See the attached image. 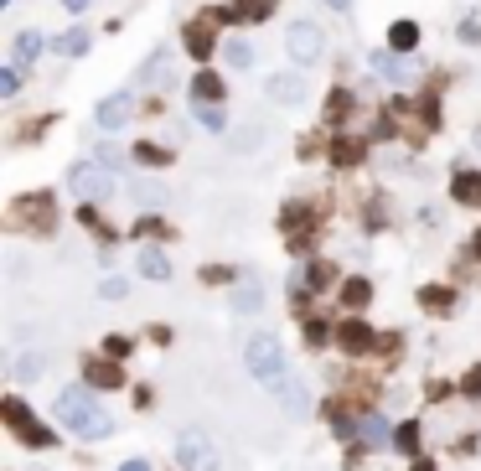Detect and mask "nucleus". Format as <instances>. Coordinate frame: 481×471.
<instances>
[{
    "label": "nucleus",
    "instance_id": "nucleus-1",
    "mask_svg": "<svg viewBox=\"0 0 481 471\" xmlns=\"http://www.w3.org/2000/svg\"><path fill=\"white\" fill-rule=\"evenodd\" d=\"M57 420H63L67 435H78V440H104L114 430V420L104 415L94 389H63L57 394Z\"/></svg>",
    "mask_w": 481,
    "mask_h": 471
},
{
    "label": "nucleus",
    "instance_id": "nucleus-2",
    "mask_svg": "<svg viewBox=\"0 0 481 471\" xmlns=\"http://www.w3.org/2000/svg\"><path fill=\"white\" fill-rule=\"evenodd\" d=\"M243 363H249V378L264 384V389H274V394L290 384L285 347H280V337H270V332H254V337L243 342Z\"/></svg>",
    "mask_w": 481,
    "mask_h": 471
},
{
    "label": "nucleus",
    "instance_id": "nucleus-3",
    "mask_svg": "<svg viewBox=\"0 0 481 471\" xmlns=\"http://www.w3.org/2000/svg\"><path fill=\"white\" fill-rule=\"evenodd\" d=\"M285 52L295 67H316L321 52H326V36H321L316 21H290L285 26Z\"/></svg>",
    "mask_w": 481,
    "mask_h": 471
},
{
    "label": "nucleus",
    "instance_id": "nucleus-4",
    "mask_svg": "<svg viewBox=\"0 0 481 471\" xmlns=\"http://www.w3.org/2000/svg\"><path fill=\"white\" fill-rule=\"evenodd\" d=\"M177 466L181 471H218V445L202 430H181L177 435Z\"/></svg>",
    "mask_w": 481,
    "mask_h": 471
},
{
    "label": "nucleus",
    "instance_id": "nucleus-5",
    "mask_svg": "<svg viewBox=\"0 0 481 471\" xmlns=\"http://www.w3.org/2000/svg\"><path fill=\"white\" fill-rule=\"evenodd\" d=\"M67 187H73L83 202H104V197L114 192V177H109L98 161H78L73 171H67Z\"/></svg>",
    "mask_w": 481,
    "mask_h": 471
},
{
    "label": "nucleus",
    "instance_id": "nucleus-6",
    "mask_svg": "<svg viewBox=\"0 0 481 471\" xmlns=\"http://www.w3.org/2000/svg\"><path fill=\"white\" fill-rule=\"evenodd\" d=\"M129 114H135V94L129 88H119V94H109L104 104H98V130H125L129 125Z\"/></svg>",
    "mask_w": 481,
    "mask_h": 471
},
{
    "label": "nucleus",
    "instance_id": "nucleus-7",
    "mask_svg": "<svg viewBox=\"0 0 481 471\" xmlns=\"http://www.w3.org/2000/svg\"><path fill=\"white\" fill-rule=\"evenodd\" d=\"M5 420H11V430H16L21 440H26V445H52V430H36L32 425V415H26V404H21V399H5Z\"/></svg>",
    "mask_w": 481,
    "mask_h": 471
},
{
    "label": "nucleus",
    "instance_id": "nucleus-8",
    "mask_svg": "<svg viewBox=\"0 0 481 471\" xmlns=\"http://www.w3.org/2000/svg\"><path fill=\"white\" fill-rule=\"evenodd\" d=\"M337 342H342V353H353V358H357V353H373V342H378V337H373L368 322H342L337 326Z\"/></svg>",
    "mask_w": 481,
    "mask_h": 471
},
{
    "label": "nucleus",
    "instance_id": "nucleus-9",
    "mask_svg": "<svg viewBox=\"0 0 481 471\" xmlns=\"http://www.w3.org/2000/svg\"><path fill=\"white\" fill-rule=\"evenodd\" d=\"M264 88H270L274 104H305V78H301V73H274Z\"/></svg>",
    "mask_w": 481,
    "mask_h": 471
},
{
    "label": "nucleus",
    "instance_id": "nucleus-10",
    "mask_svg": "<svg viewBox=\"0 0 481 471\" xmlns=\"http://www.w3.org/2000/svg\"><path fill=\"white\" fill-rule=\"evenodd\" d=\"M83 378H88L94 389H119V384H125V374L114 368L109 353H104V358H88V363H83Z\"/></svg>",
    "mask_w": 481,
    "mask_h": 471
},
{
    "label": "nucleus",
    "instance_id": "nucleus-11",
    "mask_svg": "<svg viewBox=\"0 0 481 471\" xmlns=\"http://www.w3.org/2000/svg\"><path fill=\"white\" fill-rule=\"evenodd\" d=\"M450 192H455V202H466V208H481V171H466V166H455Z\"/></svg>",
    "mask_w": 481,
    "mask_h": 471
},
{
    "label": "nucleus",
    "instance_id": "nucleus-12",
    "mask_svg": "<svg viewBox=\"0 0 481 471\" xmlns=\"http://www.w3.org/2000/svg\"><path fill=\"white\" fill-rule=\"evenodd\" d=\"M42 47H47L42 32H21L16 42H11V67H32L36 57H42Z\"/></svg>",
    "mask_w": 481,
    "mask_h": 471
},
{
    "label": "nucleus",
    "instance_id": "nucleus-13",
    "mask_svg": "<svg viewBox=\"0 0 481 471\" xmlns=\"http://www.w3.org/2000/svg\"><path fill=\"white\" fill-rule=\"evenodd\" d=\"M414 47H419V26H414V21H394V26H388V52L409 57Z\"/></svg>",
    "mask_w": 481,
    "mask_h": 471
},
{
    "label": "nucleus",
    "instance_id": "nucleus-14",
    "mask_svg": "<svg viewBox=\"0 0 481 471\" xmlns=\"http://www.w3.org/2000/svg\"><path fill=\"white\" fill-rule=\"evenodd\" d=\"M280 409H285L290 420H305V415H311V394H305L301 384H295V378H290L285 389H280Z\"/></svg>",
    "mask_w": 481,
    "mask_h": 471
},
{
    "label": "nucleus",
    "instance_id": "nucleus-15",
    "mask_svg": "<svg viewBox=\"0 0 481 471\" xmlns=\"http://www.w3.org/2000/svg\"><path fill=\"white\" fill-rule=\"evenodd\" d=\"M254 42H249V36H233V42H223V63L228 67H239V73H249V67H254Z\"/></svg>",
    "mask_w": 481,
    "mask_h": 471
},
{
    "label": "nucleus",
    "instance_id": "nucleus-16",
    "mask_svg": "<svg viewBox=\"0 0 481 471\" xmlns=\"http://www.w3.org/2000/svg\"><path fill=\"white\" fill-rule=\"evenodd\" d=\"M368 63L378 67V73H384V78H394V83H409V78H414V67L404 63V57H394V52H373Z\"/></svg>",
    "mask_w": 481,
    "mask_h": 471
},
{
    "label": "nucleus",
    "instance_id": "nucleus-17",
    "mask_svg": "<svg viewBox=\"0 0 481 471\" xmlns=\"http://www.w3.org/2000/svg\"><path fill=\"white\" fill-rule=\"evenodd\" d=\"M140 275L145 280H171V260L160 249H140Z\"/></svg>",
    "mask_w": 481,
    "mask_h": 471
},
{
    "label": "nucleus",
    "instance_id": "nucleus-18",
    "mask_svg": "<svg viewBox=\"0 0 481 471\" xmlns=\"http://www.w3.org/2000/svg\"><path fill=\"white\" fill-rule=\"evenodd\" d=\"M129 197H135L140 208H166V187H160V181H129Z\"/></svg>",
    "mask_w": 481,
    "mask_h": 471
},
{
    "label": "nucleus",
    "instance_id": "nucleus-19",
    "mask_svg": "<svg viewBox=\"0 0 481 471\" xmlns=\"http://www.w3.org/2000/svg\"><path fill=\"white\" fill-rule=\"evenodd\" d=\"M368 301H373V285H368V280H363V275H353V280H347V285H342V306L363 311V306H368Z\"/></svg>",
    "mask_w": 481,
    "mask_h": 471
},
{
    "label": "nucleus",
    "instance_id": "nucleus-20",
    "mask_svg": "<svg viewBox=\"0 0 481 471\" xmlns=\"http://www.w3.org/2000/svg\"><path fill=\"white\" fill-rule=\"evenodd\" d=\"M192 98L197 104H218V98H223V83L212 78V73H197L192 78Z\"/></svg>",
    "mask_w": 481,
    "mask_h": 471
},
{
    "label": "nucleus",
    "instance_id": "nucleus-21",
    "mask_svg": "<svg viewBox=\"0 0 481 471\" xmlns=\"http://www.w3.org/2000/svg\"><path fill=\"white\" fill-rule=\"evenodd\" d=\"M47 353H21V358H16V378H26V384H32V378H42V374H47Z\"/></svg>",
    "mask_w": 481,
    "mask_h": 471
},
{
    "label": "nucleus",
    "instance_id": "nucleus-22",
    "mask_svg": "<svg viewBox=\"0 0 481 471\" xmlns=\"http://www.w3.org/2000/svg\"><path fill=\"white\" fill-rule=\"evenodd\" d=\"M187 52H192V57H208L212 52V26L192 21V26H187Z\"/></svg>",
    "mask_w": 481,
    "mask_h": 471
},
{
    "label": "nucleus",
    "instance_id": "nucleus-23",
    "mask_svg": "<svg viewBox=\"0 0 481 471\" xmlns=\"http://www.w3.org/2000/svg\"><path fill=\"white\" fill-rule=\"evenodd\" d=\"M259 306H264L259 285H239V291H233V311H239V316H249V311H259Z\"/></svg>",
    "mask_w": 481,
    "mask_h": 471
},
{
    "label": "nucleus",
    "instance_id": "nucleus-24",
    "mask_svg": "<svg viewBox=\"0 0 481 471\" xmlns=\"http://www.w3.org/2000/svg\"><path fill=\"white\" fill-rule=\"evenodd\" d=\"M57 52H63V57H83V52H88V32H83V26H73V32L57 42Z\"/></svg>",
    "mask_w": 481,
    "mask_h": 471
},
{
    "label": "nucleus",
    "instance_id": "nucleus-25",
    "mask_svg": "<svg viewBox=\"0 0 481 471\" xmlns=\"http://www.w3.org/2000/svg\"><path fill=\"white\" fill-rule=\"evenodd\" d=\"M197 125L212 130V135H223V109H218V104H197Z\"/></svg>",
    "mask_w": 481,
    "mask_h": 471
},
{
    "label": "nucleus",
    "instance_id": "nucleus-26",
    "mask_svg": "<svg viewBox=\"0 0 481 471\" xmlns=\"http://www.w3.org/2000/svg\"><path fill=\"white\" fill-rule=\"evenodd\" d=\"M363 440H368V445H388V425H384V415H368V420H363Z\"/></svg>",
    "mask_w": 481,
    "mask_h": 471
},
{
    "label": "nucleus",
    "instance_id": "nucleus-27",
    "mask_svg": "<svg viewBox=\"0 0 481 471\" xmlns=\"http://www.w3.org/2000/svg\"><path fill=\"white\" fill-rule=\"evenodd\" d=\"M332 161H337V166H357V161H363V146H353V140H337V146H332Z\"/></svg>",
    "mask_w": 481,
    "mask_h": 471
},
{
    "label": "nucleus",
    "instance_id": "nucleus-28",
    "mask_svg": "<svg viewBox=\"0 0 481 471\" xmlns=\"http://www.w3.org/2000/svg\"><path fill=\"white\" fill-rule=\"evenodd\" d=\"M21 94V67H0V98H16Z\"/></svg>",
    "mask_w": 481,
    "mask_h": 471
},
{
    "label": "nucleus",
    "instance_id": "nucleus-29",
    "mask_svg": "<svg viewBox=\"0 0 481 471\" xmlns=\"http://www.w3.org/2000/svg\"><path fill=\"white\" fill-rule=\"evenodd\" d=\"M98 295H104V301H125V295H129V280L109 275V280H104V285H98Z\"/></svg>",
    "mask_w": 481,
    "mask_h": 471
},
{
    "label": "nucleus",
    "instance_id": "nucleus-30",
    "mask_svg": "<svg viewBox=\"0 0 481 471\" xmlns=\"http://www.w3.org/2000/svg\"><path fill=\"white\" fill-rule=\"evenodd\" d=\"M259 146H264V130H259V125H249L243 135H233V150H259Z\"/></svg>",
    "mask_w": 481,
    "mask_h": 471
},
{
    "label": "nucleus",
    "instance_id": "nucleus-31",
    "mask_svg": "<svg viewBox=\"0 0 481 471\" xmlns=\"http://www.w3.org/2000/svg\"><path fill=\"white\" fill-rule=\"evenodd\" d=\"M135 161H140V166H166V150L145 140V146H135Z\"/></svg>",
    "mask_w": 481,
    "mask_h": 471
},
{
    "label": "nucleus",
    "instance_id": "nucleus-32",
    "mask_svg": "<svg viewBox=\"0 0 481 471\" xmlns=\"http://www.w3.org/2000/svg\"><path fill=\"white\" fill-rule=\"evenodd\" d=\"M425 306H430V311H445V306H450V291H440V285H430V291H425Z\"/></svg>",
    "mask_w": 481,
    "mask_h": 471
},
{
    "label": "nucleus",
    "instance_id": "nucleus-33",
    "mask_svg": "<svg viewBox=\"0 0 481 471\" xmlns=\"http://www.w3.org/2000/svg\"><path fill=\"white\" fill-rule=\"evenodd\" d=\"M104 353H109V358H125V353H129V337H109V342H104Z\"/></svg>",
    "mask_w": 481,
    "mask_h": 471
},
{
    "label": "nucleus",
    "instance_id": "nucleus-34",
    "mask_svg": "<svg viewBox=\"0 0 481 471\" xmlns=\"http://www.w3.org/2000/svg\"><path fill=\"white\" fill-rule=\"evenodd\" d=\"M399 445H404V451H414V445H419V425H404V430H399Z\"/></svg>",
    "mask_w": 481,
    "mask_h": 471
},
{
    "label": "nucleus",
    "instance_id": "nucleus-35",
    "mask_svg": "<svg viewBox=\"0 0 481 471\" xmlns=\"http://www.w3.org/2000/svg\"><path fill=\"white\" fill-rule=\"evenodd\" d=\"M88 5H94V0H63V11H67V16H83Z\"/></svg>",
    "mask_w": 481,
    "mask_h": 471
},
{
    "label": "nucleus",
    "instance_id": "nucleus-36",
    "mask_svg": "<svg viewBox=\"0 0 481 471\" xmlns=\"http://www.w3.org/2000/svg\"><path fill=\"white\" fill-rule=\"evenodd\" d=\"M466 394H476V399H481V363L471 368V378H466Z\"/></svg>",
    "mask_w": 481,
    "mask_h": 471
},
{
    "label": "nucleus",
    "instance_id": "nucleus-37",
    "mask_svg": "<svg viewBox=\"0 0 481 471\" xmlns=\"http://www.w3.org/2000/svg\"><path fill=\"white\" fill-rule=\"evenodd\" d=\"M119 471H150V461H125Z\"/></svg>",
    "mask_w": 481,
    "mask_h": 471
},
{
    "label": "nucleus",
    "instance_id": "nucleus-38",
    "mask_svg": "<svg viewBox=\"0 0 481 471\" xmlns=\"http://www.w3.org/2000/svg\"><path fill=\"white\" fill-rule=\"evenodd\" d=\"M326 5H332V11H353V0H326Z\"/></svg>",
    "mask_w": 481,
    "mask_h": 471
},
{
    "label": "nucleus",
    "instance_id": "nucleus-39",
    "mask_svg": "<svg viewBox=\"0 0 481 471\" xmlns=\"http://www.w3.org/2000/svg\"><path fill=\"white\" fill-rule=\"evenodd\" d=\"M409 471H435V466H430V461H414V466H409Z\"/></svg>",
    "mask_w": 481,
    "mask_h": 471
},
{
    "label": "nucleus",
    "instance_id": "nucleus-40",
    "mask_svg": "<svg viewBox=\"0 0 481 471\" xmlns=\"http://www.w3.org/2000/svg\"><path fill=\"white\" fill-rule=\"evenodd\" d=\"M471 249H476V260H481V233H476V239H471Z\"/></svg>",
    "mask_w": 481,
    "mask_h": 471
},
{
    "label": "nucleus",
    "instance_id": "nucleus-41",
    "mask_svg": "<svg viewBox=\"0 0 481 471\" xmlns=\"http://www.w3.org/2000/svg\"><path fill=\"white\" fill-rule=\"evenodd\" d=\"M471 140H476V150H481V125H476V135H471Z\"/></svg>",
    "mask_w": 481,
    "mask_h": 471
},
{
    "label": "nucleus",
    "instance_id": "nucleus-42",
    "mask_svg": "<svg viewBox=\"0 0 481 471\" xmlns=\"http://www.w3.org/2000/svg\"><path fill=\"white\" fill-rule=\"evenodd\" d=\"M32 471H42V466H32Z\"/></svg>",
    "mask_w": 481,
    "mask_h": 471
}]
</instances>
